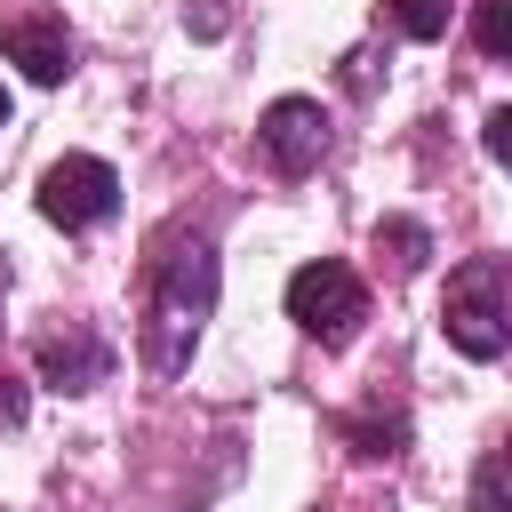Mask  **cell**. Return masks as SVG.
<instances>
[{
  "instance_id": "1",
  "label": "cell",
  "mask_w": 512,
  "mask_h": 512,
  "mask_svg": "<svg viewBox=\"0 0 512 512\" xmlns=\"http://www.w3.org/2000/svg\"><path fill=\"white\" fill-rule=\"evenodd\" d=\"M144 360L152 376H184L192 344H200V320L216 312V240L208 232H160L152 264H144Z\"/></svg>"
},
{
  "instance_id": "2",
  "label": "cell",
  "mask_w": 512,
  "mask_h": 512,
  "mask_svg": "<svg viewBox=\"0 0 512 512\" xmlns=\"http://www.w3.org/2000/svg\"><path fill=\"white\" fill-rule=\"evenodd\" d=\"M440 328L464 360H496L512 344V288H504V256H472L456 264L448 280V304H440Z\"/></svg>"
},
{
  "instance_id": "3",
  "label": "cell",
  "mask_w": 512,
  "mask_h": 512,
  "mask_svg": "<svg viewBox=\"0 0 512 512\" xmlns=\"http://www.w3.org/2000/svg\"><path fill=\"white\" fill-rule=\"evenodd\" d=\"M288 320H296L312 344H352L360 320H368V288H360V272L336 264V256L296 264V280H288Z\"/></svg>"
},
{
  "instance_id": "4",
  "label": "cell",
  "mask_w": 512,
  "mask_h": 512,
  "mask_svg": "<svg viewBox=\"0 0 512 512\" xmlns=\"http://www.w3.org/2000/svg\"><path fill=\"white\" fill-rule=\"evenodd\" d=\"M112 208H120V176H112L104 160H88V152H64V160L40 176V216H48V224H64V232L104 224Z\"/></svg>"
},
{
  "instance_id": "5",
  "label": "cell",
  "mask_w": 512,
  "mask_h": 512,
  "mask_svg": "<svg viewBox=\"0 0 512 512\" xmlns=\"http://www.w3.org/2000/svg\"><path fill=\"white\" fill-rule=\"evenodd\" d=\"M256 144L272 160V176H312L320 152H328V112L312 96H280L264 120H256Z\"/></svg>"
},
{
  "instance_id": "6",
  "label": "cell",
  "mask_w": 512,
  "mask_h": 512,
  "mask_svg": "<svg viewBox=\"0 0 512 512\" xmlns=\"http://www.w3.org/2000/svg\"><path fill=\"white\" fill-rule=\"evenodd\" d=\"M32 360H40V384H56V392H96V384L112 376V352H104V336H96L88 320L48 328V336L32 344Z\"/></svg>"
},
{
  "instance_id": "7",
  "label": "cell",
  "mask_w": 512,
  "mask_h": 512,
  "mask_svg": "<svg viewBox=\"0 0 512 512\" xmlns=\"http://www.w3.org/2000/svg\"><path fill=\"white\" fill-rule=\"evenodd\" d=\"M0 48H8V64H24V80H40V88H56V80L72 72V32H64V16H48V8L0 16Z\"/></svg>"
},
{
  "instance_id": "8",
  "label": "cell",
  "mask_w": 512,
  "mask_h": 512,
  "mask_svg": "<svg viewBox=\"0 0 512 512\" xmlns=\"http://www.w3.org/2000/svg\"><path fill=\"white\" fill-rule=\"evenodd\" d=\"M376 256H392V272H424L432 232H424V224H408V216H384V224H376Z\"/></svg>"
},
{
  "instance_id": "9",
  "label": "cell",
  "mask_w": 512,
  "mask_h": 512,
  "mask_svg": "<svg viewBox=\"0 0 512 512\" xmlns=\"http://www.w3.org/2000/svg\"><path fill=\"white\" fill-rule=\"evenodd\" d=\"M344 432H352V456H400V440H408L400 408H368V416H352Z\"/></svg>"
},
{
  "instance_id": "10",
  "label": "cell",
  "mask_w": 512,
  "mask_h": 512,
  "mask_svg": "<svg viewBox=\"0 0 512 512\" xmlns=\"http://www.w3.org/2000/svg\"><path fill=\"white\" fill-rule=\"evenodd\" d=\"M472 40H480V56H512V0H480L472 8Z\"/></svg>"
},
{
  "instance_id": "11",
  "label": "cell",
  "mask_w": 512,
  "mask_h": 512,
  "mask_svg": "<svg viewBox=\"0 0 512 512\" xmlns=\"http://www.w3.org/2000/svg\"><path fill=\"white\" fill-rule=\"evenodd\" d=\"M384 16H392L408 40H440V32H448V0H384Z\"/></svg>"
},
{
  "instance_id": "12",
  "label": "cell",
  "mask_w": 512,
  "mask_h": 512,
  "mask_svg": "<svg viewBox=\"0 0 512 512\" xmlns=\"http://www.w3.org/2000/svg\"><path fill=\"white\" fill-rule=\"evenodd\" d=\"M472 512H504V456L488 448L480 472H472Z\"/></svg>"
},
{
  "instance_id": "13",
  "label": "cell",
  "mask_w": 512,
  "mask_h": 512,
  "mask_svg": "<svg viewBox=\"0 0 512 512\" xmlns=\"http://www.w3.org/2000/svg\"><path fill=\"white\" fill-rule=\"evenodd\" d=\"M480 144H488V160H512V112H504V104L488 112V128H480Z\"/></svg>"
},
{
  "instance_id": "14",
  "label": "cell",
  "mask_w": 512,
  "mask_h": 512,
  "mask_svg": "<svg viewBox=\"0 0 512 512\" xmlns=\"http://www.w3.org/2000/svg\"><path fill=\"white\" fill-rule=\"evenodd\" d=\"M0 424H24V384L0 368Z\"/></svg>"
},
{
  "instance_id": "15",
  "label": "cell",
  "mask_w": 512,
  "mask_h": 512,
  "mask_svg": "<svg viewBox=\"0 0 512 512\" xmlns=\"http://www.w3.org/2000/svg\"><path fill=\"white\" fill-rule=\"evenodd\" d=\"M0 128H8V88H0Z\"/></svg>"
},
{
  "instance_id": "16",
  "label": "cell",
  "mask_w": 512,
  "mask_h": 512,
  "mask_svg": "<svg viewBox=\"0 0 512 512\" xmlns=\"http://www.w3.org/2000/svg\"><path fill=\"white\" fill-rule=\"evenodd\" d=\"M0 288H8V264H0Z\"/></svg>"
}]
</instances>
